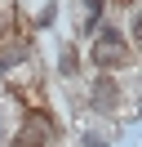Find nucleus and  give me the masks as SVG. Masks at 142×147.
Listing matches in <instances>:
<instances>
[{
	"mask_svg": "<svg viewBox=\"0 0 142 147\" xmlns=\"http://www.w3.org/2000/svg\"><path fill=\"white\" fill-rule=\"evenodd\" d=\"M89 36H93L89 63H93L98 71H124V67H133V40L124 36L115 22H98Z\"/></svg>",
	"mask_w": 142,
	"mask_h": 147,
	"instance_id": "1",
	"label": "nucleus"
},
{
	"mask_svg": "<svg viewBox=\"0 0 142 147\" xmlns=\"http://www.w3.org/2000/svg\"><path fill=\"white\" fill-rule=\"evenodd\" d=\"M53 138H58V125H53L49 111H27V116L13 125L9 143H13V147H49Z\"/></svg>",
	"mask_w": 142,
	"mask_h": 147,
	"instance_id": "2",
	"label": "nucleus"
},
{
	"mask_svg": "<svg viewBox=\"0 0 142 147\" xmlns=\"http://www.w3.org/2000/svg\"><path fill=\"white\" fill-rule=\"evenodd\" d=\"M120 85H115V71H98L93 89H89V102H93V111H102V116H111L115 107H120Z\"/></svg>",
	"mask_w": 142,
	"mask_h": 147,
	"instance_id": "3",
	"label": "nucleus"
},
{
	"mask_svg": "<svg viewBox=\"0 0 142 147\" xmlns=\"http://www.w3.org/2000/svg\"><path fill=\"white\" fill-rule=\"evenodd\" d=\"M107 5H111V0H80V22H76V27H80V36H89V31L102 22Z\"/></svg>",
	"mask_w": 142,
	"mask_h": 147,
	"instance_id": "4",
	"label": "nucleus"
},
{
	"mask_svg": "<svg viewBox=\"0 0 142 147\" xmlns=\"http://www.w3.org/2000/svg\"><path fill=\"white\" fill-rule=\"evenodd\" d=\"M31 58V49L18 40V45H9V49H0V71H18V67Z\"/></svg>",
	"mask_w": 142,
	"mask_h": 147,
	"instance_id": "5",
	"label": "nucleus"
},
{
	"mask_svg": "<svg viewBox=\"0 0 142 147\" xmlns=\"http://www.w3.org/2000/svg\"><path fill=\"white\" fill-rule=\"evenodd\" d=\"M58 71H62V76H76V71H80V54H76L71 45H62V54H58Z\"/></svg>",
	"mask_w": 142,
	"mask_h": 147,
	"instance_id": "6",
	"label": "nucleus"
},
{
	"mask_svg": "<svg viewBox=\"0 0 142 147\" xmlns=\"http://www.w3.org/2000/svg\"><path fill=\"white\" fill-rule=\"evenodd\" d=\"M9 134H13V107H9V102L0 98V147L9 143Z\"/></svg>",
	"mask_w": 142,
	"mask_h": 147,
	"instance_id": "7",
	"label": "nucleus"
},
{
	"mask_svg": "<svg viewBox=\"0 0 142 147\" xmlns=\"http://www.w3.org/2000/svg\"><path fill=\"white\" fill-rule=\"evenodd\" d=\"M9 27H13V0H0V40H9V36H13Z\"/></svg>",
	"mask_w": 142,
	"mask_h": 147,
	"instance_id": "8",
	"label": "nucleus"
},
{
	"mask_svg": "<svg viewBox=\"0 0 142 147\" xmlns=\"http://www.w3.org/2000/svg\"><path fill=\"white\" fill-rule=\"evenodd\" d=\"M53 18H58V9H53V5H44V9H40V18H36V31L53 27Z\"/></svg>",
	"mask_w": 142,
	"mask_h": 147,
	"instance_id": "9",
	"label": "nucleus"
},
{
	"mask_svg": "<svg viewBox=\"0 0 142 147\" xmlns=\"http://www.w3.org/2000/svg\"><path fill=\"white\" fill-rule=\"evenodd\" d=\"M80 143H84V147H111V138H107V134H80Z\"/></svg>",
	"mask_w": 142,
	"mask_h": 147,
	"instance_id": "10",
	"label": "nucleus"
},
{
	"mask_svg": "<svg viewBox=\"0 0 142 147\" xmlns=\"http://www.w3.org/2000/svg\"><path fill=\"white\" fill-rule=\"evenodd\" d=\"M49 147H53V143H49Z\"/></svg>",
	"mask_w": 142,
	"mask_h": 147,
	"instance_id": "11",
	"label": "nucleus"
}]
</instances>
